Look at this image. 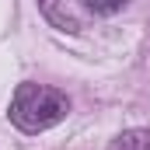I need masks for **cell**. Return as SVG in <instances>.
<instances>
[{
  "mask_svg": "<svg viewBox=\"0 0 150 150\" xmlns=\"http://www.w3.org/2000/svg\"><path fill=\"white\" fill-rule=\"evenodd\" d=\"M70 112V98L56 87H45V84H18L14 98H11V122L21 129V133H42V129H52L56 122H63Z\"/></svg>",
  "mask_w": 150,
  "mask_h": 150,
  "instance_id": "6da1fadb",
  "label": "cell"
},
{
  "mask_svg": "<svg viewBox=\"0 0 150 150\" xmlns=\"http://www.w3.org/2000/svg\"><path fill=\"white\" fill-rule=\"evenodd\" d=\"M112 150H150V129H129L112 143Z\"/></svg>",
  "mask_w": 150,
  "mask_h": 150,
  "instance_id": "7a4b0ae2",
  "label": "cell"
},
{
  "mask_svg": "<svg viewBox=\"0 0 150 150\" xmlns=\"http://www.w3.org/2000/svg\"><path fill=\"white\" fill-rule=\"evenodd\" d=\"M94 14H115V11H122V4L126 0H84Z\"/></svg>",
  "mask_w": 150,
  "mask_h": 150,
  "instance_id": "3957f363",
  "label": "cell"
}]
</instances>
